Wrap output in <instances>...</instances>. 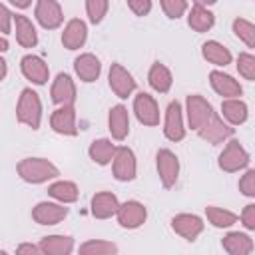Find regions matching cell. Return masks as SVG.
Returning a JSON list of instances; mask_svg holds the SVG:
<instances>
[{"mask_svg": "<svg viewBox=\"0 0 255 255\" xmlns=\"http://www.w3.org/2000/svg\"><path fill=\"white\" fill-rule=\"evenodd\" d=\"M16 169L26 183H44L60 175V169L44 157H26L16 165Z\"/></svg>", "mask_w": 255, "mask_h": 255, "instance_id": "6da1fadb", "label": "cell"}, {"mask_svg": "<svg viewBox=\"0 0 255 255\" xmlns=\"http://www.w3.org/2000/svg\"><path fill=\"white\" fill-rule=\"evenodd\" d=\"M16 118L20 124L38 129L40 128V120H42V102L38 98V94L32 88H24L18 104H16Z\"/></svg>", "mask_w": 255, "mask_h": 255, "instance_id": "7a4b0ae2", "label": "cell"}, {"mask_svg": "<svg viewBox=\"0 0 255 255\" xmlns=\"http://www.w3.org/2000/svg\"><path fill=\"white\" fill-rule=\"evenodd\" d=\"M219 167L227 173H233V171H239L243 167H247L249 163V153L245 151V147L237 141V139H229L227 145L223 147V151L219 153V159H217Z\"/></svg>", "mask_w": 255, "mask_h": 255, "instance_id": "3957f363", "label": "cell"}, {"mask_svg": "<svg viewBox=\"0 0 255 255\" xmlns=\"http://www.w3.org/2000/svg\"><path fill=\"white\" fill-rule=\"evenodd\" d=\"M185 112H187V122H189V128L191 129H199L203 124L209 122V118L215 114L211 104L199 96V94H189L187 100H185Z\"/></svg>", "mask_w": 255, "mask_h": 255, "instance_id": "277c9868", "label": "cell"}, {"mask_svg": "<svg viewBox=\"0 0 255 255\" xmlns=\"http://www.w3.org/2000/svg\"><path fill=\"white\" fill-rule=\"evenodd\" d=\"M116 217H118V223H120L124 229H137V227H141V225L145 223V219H147V209H145L143 203L129 199V201H126V203H120V209H118Z\"/></svg>", "mask_w": 255, "mask_h": 255, "instance_id": "5b68a950", "label": "cell"}, {"mask_svg": "<svg viewBox=\"0 0 255 255\" xmlns=\"http://www.w3.org/2000/svg\"><path fill=\"white\" fill-rule=\"evenodd\" d=\"M197 133H199V137L205 139L207 143L217 145V143H223L225 139H229V137L233 135V128H231L229 122H223L217 114H213V116L209 118V122L203 124V126L197 129Z\"/></svg>", "mask_w": 255, "mask_h": 255, "instance_id": "8992f818", "label": "cell"}, {"mask_svg": "<svg viewBox=\"0 0 255 255\" xmlns=\"http://www.w3.org/2000/svg\"><path fill=\"white\" fill-rule=\"evenodd\" d=\"M112 169H114V177L118 181H131L135 177V171H137L133 151L126 145H120L116 149L114 159H112Z\"/></svg>", "mask_w": 255, "mask_h": 255, "instance_id": "52a82bcc", "label": "cell"}, {"mask_svg": "<svg viewBox=\"0 0 255 255\" xmlns=\"http://www.w3.org/2000/svg\"><path fill=\"white\" fill-rule=\"evenodd\" d=\"M108 80H110V88L112 92L126 100L128 96H131L135 92V80L133 76L122 66V64H112L110 66V74H108Z\"/></svg>", "mask_w": 255, "mask_h": 255, "instance_id": "ba28073f", "label": "cell"}, {"mask_svg": "<svg viewBox=\"0 0 255 255\" xmlns=\"http://www.w3.org/2000/svg\"><path fill=\"white\" fill-rule=\"evenodd\" d=\"M133 112H135V118L139 124L143 126H157L159 124V108H157V102L145 94V92H139L135 98H133Z\"/></svg>", "mask_w": 255, "mask_h": 255, "instance_id": "9c48e42d", "label": "cell"}, {"mask_svg": "<svg viewBox=\"0 0 255 255\" xmlns=\"http://www.w3.org/2000/svg\"><path fill=\"white\" fill-rule=\"evenodd\" d=\"M163 133L169 141H181L185 137V126H183V110L179 102H169L165 110V122H163Z\"/></svg>", "mask_w": 255, "mask_h": 255, "instance_id": "30bf717a", "label": "cell"}, {"mask_svg": "<svg viewBox=\"0 0 255 255\" xmlns=\"http://www.w3.org/2000/svg\"><path fill=\"white\" fill-rule=\"evenodd\" d=\"M171 229L185 241H195L203 231V219L193 213H179L171 217Z\"/></svg>", "mask_w": 255, "mask_h": 255, "instance_id": "8fae6325", "label": "cell"}, {"mask_svg": "<svg viewBox=\"0 0 255 255\" xmlns=\"http://www.w3.org/2000/svg\"><path fill=\"white\" fill-rule=\"evenodd\" d=\"M157 173L163 187H173L179 175V159L171 149H159L157 155Z\"/></svg>", "mask_w": 255, "mask_h": 255, "instance_id": "7c38bea8", "label": "cell"}, {"mask_svg": "<svg viewBox=\"0 0 255 255\" xmlns=\"http://www.w3.org/2000/svg\"><path fill=\"white\" fill-rule=\"evenodd\" d=\"M36 20L46 30H56L64 22L62 8L56 0H38L36 2Z\"/></svg>", "mask_w": 255, "mask_h": 255, "instance_id": "4fadbf2b", "label": "cell"}, {"mask_svg": "<svg viewBox=\"0 0 255 255\" xmlns=\"http://www.w3.org/2000/svg\"><path fill=\"white\" fill-rule=\"evenodd\" d=\"M66 203H52V201H40L34 209H32V219L38 225H56L60 223L66 215H68V207H64Z\"/></svg>", "mask_w": 255, "mask_h": 255, "instance_id": "5bb4252c", "label": "cell"}, {"mask_svg": "<svg viewBox=\"0 0 255 255\" xmlns=\"http://www.w3.org/2000/svg\"><path fill=\"white\" fill-rule=\"evenodd\" d=\"M50 126L56 133L60 135H76V110L74 106H60L58 110L52 112L50 116Z\"/></svg>", "mask_w": 255, "mask_h": 255, "instance_id": "9a60e30c", "label": "cell"}, {"mask_svg": "<svg viewBox=\"0 0 255 255\" xmlns=\"http://www.w3.org/2000/svg\"><path fill=\"white\" fill-rule=\"evenodd\" d=\"M20 70L24 74L26 80H30L32 84H46L48 82V76H50V70H48V64L40 58V56H34V54H28L22 58L20 62Z\"/></svg>", "mask_w": 255, "mask_h": 255, "instance_id": "2e32d148", "label": "cell"}, {"mask_svg": "<svg viewBox=\"0 0 255 255\" xmlns=\"http://www.w3.org/2000/svg\"><path fill=\"white\" fill-rule=\"evenodd\" d=\"M52 102L58 104V106H74L76 102V86H74V80L60 72L52 84Z\"/></svg>", "mask_w": 255, "mask_h": 255, "instance_id": "e0dca14e", "label": "cell"}, {"mask_svg": "<svg viewBox=\"0 0 255 255\" xmlns=\"http://www.w3.org/2000/svg\"><path fill=\"white\" fill-rule=\"evenodd\" d=\"M108 129H110L112 137L118 139V141L128 137V133H129V114H128L126 106L118 104V106H114L110 110V114H108Z\"/></svg>", "mask_w": 255, "mask_h": 255, "instance_id": "ac0fdd59", "label": "cell"}, {"mask_svg": "<svg viewBox=\"0 0 255 255\" xmlns=\"http://www.w3.org/2000/svg\"><path fill=\"white\" fill-rule=\"evenodd\" d=\"M86 38H88V26H86V22L80 20V18H72V20L66 24L64 32H62V44H64V48H68V50H78V48H82V46L86 44Z\"/></svg>", "mask_w": 255, "mask_h": 255, "instance_id": "d6986e66", "label": "cell"}, {"mask_svg": "<svg viewBox=\"0 0 255 255\" xmlns=\"http://www.w3.org/2000/svg\"><path fill=\"white\" fill-rule=\"evenodd\" d=\"M74 70H76V76L90 84V82H96L102 74V64L100 60L94 56V54H80L76 60H74Z\"/></svg>", "mask_w": 255, "mask_h": 255, "instance_id": "ffe728a7", "label": "cell"}, {"mask_svg": "<svg viewBox=\"0 0 255 255\" xmlns=\"http://www.w3.org/2000/svg\"><path fill=\"white\" fill-rule=\"evenodd\" d=\"M209 84H211V88H213L219 96H223V98H239L241 92H243L241 84H239L235 78H231L229 74H223V72H219V70H213V72L209 74Z\"/></svg>", "mask_w": 255, "mask_h": 255, "instance_id": "44dd1931", "label": "cell"}, {"mask_svg": "<svg viewBox=\"0 0 255 255\" xmlns=\"http://www.w3.org/2000/svg\"><path fill=\"white\" fill-rule=\"evenodd\" d=\"M120 209V201L112 191H100L92 197V215L98 219H108L116 215Z\"/></svg>", "mask_w": 255, "mask_h": 255, "instance_id": "7402d4cb", "label": "cell"}, {"mask_svg": "<svg viewBox=\"0 0 255 255\" xmlns=\"http://www.w3.org/2000/svg\"><path fill=\"white\" fill-rule=\"evenodd\" d=\"M38 245L44 255H70L74 251V239L70 235H46Z\"/></svg>", "mask_w": 255, "mask_h": 255, "instance_id": "603a6c76", "label": "cell"}, {"mask_svg": "<svg viewBox=\"0 0 255 255\" xmlns=\"http://www.w3.org/2000/svg\"><path fill=\"white\" fill-rule=\"evenodd\" d=\"M221 247L229 255H249L253 251V239L247 233L231 231L221 239Z\"/></svg>", "mask_w": 255, "mask_h": 255, "instance_id": "cb8c5ba5", "label": "cell"}, {"mask_svg": "<svg viewBox=\"0 0 255 255\" xmlns=\"http://www.w3.org/2000/svg\"><path fill=\"white\" fill-rule=\"evenodd\" d=\"M221 114H223V118H225L231 126H241V124H245V122H247V116H249L247 104L241 102L239 98H225V100L221 102Z\"/></svg>", "mask_w": 255, "mask_h": 255, "instance_id": "d4e9b609", "label": "cell"}, {"mask_svg": "<svg viewBox=\"0 0 255 255\" xmlns=\"http://www.w3.org/2000/svg\"><path fill=\"white\" fill-rule=\"evenodd\" d=\"M14 28H16V40L22 48H34L38 44V32L26 16L16 14L14 16Z\"/></svg>", "mask_w": 255, "mask_h": 255, "instance_id": "484cf974", "label": "cell"}, {"mask_svg": "<svg viewBox=\"0 0 255 255\" xmlns=\"http://www.w3.org/2000/svg\"><path fill=\"white\" fill-rule=\"evenodd\" d=\"M201 56H203L209 64H213V66H227V64H231V52H229L223 44H219L217 40H207V42H203V46H201Z\"/></svg>", "mask_w": 255, "mask_h": 255, "instance_id": "4316f807", "label": "cell"}, {"mask_svg": "<svg viewBox=\"0 0 255 255\" xmlns=\"http://www.w3.org/2000/svg\"><path fill=\"white\" fill-rule=\"evenodd\" d=\"M147 82L149 86L159 92V94H167L171 84H173V78H171V72L167 70V66H163L161 62H155L151 64L149 68V74H147Z\"/></svg>", "mask_w": 255, "mask_h": 255, "instance_id": "83f0119b", "label": "cell"}, {"mask_svg": "<svg viewBox=\"0 0 255 255\" xmlns=\"http://www.w3.org/2000/svg\"><path fill=\"white\" fill-rule=\"evenodd\" d=\"M187 24H189V28L195 30V32H207V30L213 28V24H215V16H213V12L207 10V6H199V4H195V6L189 10Z\"/></svg>", "mask_w": 255, "mask_h": 255, "instance_id": "f1b7e54d", "label": "cell"}, {"mask_svg": "<svg viewBox=\"0 0 255 255\" xmlns=\"http://www.w3.org/2000/svg\"><path fill=\"white\" fill-rule=\"evenodd\" d=\"M116 149H118V147H116L110 139L102 137V139H94V141H92L88 153H90L92 161H96L98 165H108V163L114 159Z\"/></svg>", "mask_w": 255, "mask_h": 255, "instance_id": "f546056e", "label": "cell"}, {"mask_svg": "<svg viewBox=\"0 0 255 255\" xmlns=\"http://www.w3.org/2000/svg\"><path fill=\"white\" fill-rule=\"evenodd\" d=\"M48 195L54 197L56 201H62V203H74L78 199L80 191H78V185L74 181L60 179V181H54L48 187Z\"/></svg>", "mask_w": 255, "mask_h": 255, "instance_id": "4dcf8cb0", "label": "cell"}, {"mask_svg": "<svg viewBox=\"0 0 255 255\" xmlns=\"http://www.w3.org/2000/svg\"><path fill=\"white\" fill-rule=\"evenodd\" d=\"M205 215H207V221L217 229H225V227H231L233 223H237V215L233 211L217 207V205H207Z\"/></svg>", "mask_w": 255, "mask_h": 255, "instance_id": "1f68e13d", "label": "cell"}, {"mask_svg": "<svg viewBox=\"0 0 255 255\" xmlns=\"http://www.w3.org/2000/svg\"><path fill=\"white\" fill-rule=\"evenodd\" d=\"M233 34L247 46L255 50V24L245 20V18H235L233 20Z\"/></svg>", "mask_w": 255, "mask_h": 255, "instance_id": "d6a6232c", "label": "cell"}, {"mask_svg": "<svg viewBox=\"0 0 255 255\" xmlns=\"http://www.w3.org/2000/svg\"><path fill=\"white\" fill-rule=\"evenodd\" d=\"M82 255H110L118 253V245L112 241H102V239H90L84 245H80Z\"/></svg>", "mask_w": 255, "mask_h": 255, "instance_id": "836d02e7", "label": "cell"}, {"mask_svg": "<svg viewBox=\"0 0 255 255\" xmlns=\"http://www.w3.org/2000/svg\"><path fill=\"white\" fill-rule=\"evenodd\" d=\"M237 72L249 80V82H255V56L249 54V52H241L237 56Z\"/></svg>", "mask_w": 255, "mask_h": 255, "instance_id": "e575fe53", "label": "cell"}, {"mask_svg": "<svg viewBox=\"0 0 255 255\" xmlns=\"http://www.w3.org/2000/svg\"><path fill=\"white\" fill-rule=\"evenodd\" d=\"M86 12L92 24H100L108 12V0H86Z\"/></svg>", "mask_w": 255, "mask_h": 255, "instance_id": "d590c367", "label": "cell"}, {"mask_svg": "<svg viewBox=\"0 0 255 255\" xmlns=\"http://www.w3.org/2000/svg\"><path fill=\"white\" fill-rule=\"evenodd\" d=\"M159 2H161V8H163L165 16L171 18V20L181 18L187 10V0H159Z\"/></svg>", "mask_w": 255, "mask_h": 255, "instance_id": "8d00e7d4", "label": "cell"}, {"mask_svg": "<svg viewBox=\"0 0 255 255\" xmlns=\"http://www.w3.org/2000/svg\"><path fill=\"white\" fill-rule=\"evenodd\" d=\"M239 191L247 197H255V169H247L239 179Z\"/></svg>", "mask_w": 255, "mask_h": 255, "instance_id": "74e56055", "label": "cell"}, {"mask_svg": "<svg viewBox=\"0 0 255 255\" xmlns=\"http://www.w3.org/2000/svg\"><path fill=\"white\" fill-rule=\"evenodd\" d=\"M126 2L135 16H147L151 10V0H126Z\"/></svg>", "mask_w": 255, "mask_h": 255, "instance_id": "f35d334b", "label": "cell"}, {"mask_svg": "<svg viewBox=\"0 0 255 255\" xmlns=\"http://www.w3.org/2000/svg\"><path fill=\"white\" fill-rule=\"evenodd\" d=\"M241 223H243L245 229L255 231V203L245 205V209H243V213H241Z\"/></svg>", "mask_w": 255, "mask_h": 255, "instance_id": "ab89813d", "label": "cell"}, {"mask_svg": "<svg viewBox=\"0 0 255 255\" xmlns=\"http://www.w3.org/2000/svg\"><path fill=\"white\" fill-rule=\"evenodd\" d=\"M0 18H2V36H8L10 34V24H12L14 16H12V12L8 10L6 4L0 6Z\"/></svg>", "mask_w": 255, "mask_h": 255, "instance_id": "60d3db41", "label": "cell"}, {"mask_svg": "<svg viewBox=\"0 0 255 255\" xmlns=\"http://www.w3.org/2000/svg\"><path fill=\"white\" fill-rule=\"evenodd\" d=\"M16 253H18V255H24V253H30V255H38V253H42V249H40V245L22 243V245H18V247H16Z\"/></svg>", "mask_w": 255, "mask_h": 255, "instance_id": "b9f144b4", "label": "cell"}, {"mask_svg": "<svg viewBox=\"0 0 255 255\" xmlns=\"http://www.w3.org/2000/svg\"><path fill=\"white\" fill-rule=\"evenodd\" d=\"M6 2H10L12 6H16V8H28L30 4H32V0H6Z\"/></svg>", "mask_w": 255, "mask_h": 255, "instance_id": "7bdbcfd3", "label": "cell"}, {"mask_svg": "<svg viewBox=\"0 0 255 255\" xmlns=\"http://www.w3.org/2000/svg\"><path fill=\"white\" fill-rule=\"evenodd\" d=\"M195 4H199V6H211V4H215L217 0H193Z\"/></svg>", "mask_w": 255, "mask_h": 255, "instance_id": "ee69618b", "label": "cell"}, {"mask_svg": "<svg viewBox=\"0 0 255 255\" xmlns=\"http://www.w3.org/2000/svg\"><path fill=\"white\" fill-rule=\"evenodd\" d=\"M0 50H2V52L8 50V40H6V36H2V40H0Z\"/></svg>", "mask_w": 255, "mask_h": 255, "instance_id": "f6af8a7d", "label": "cell"}, {"mask_svg": "<svg viewBox=\"0 0 255 255\" xmlns=\"http://www.w3.org/2000/svg\"><path fill=\"white\" fill-rule=\"evenodd\" d=\"M0 64H2V80H4L6 78V72H8V66H6V60L4 58L0 60Z\"/></svg>", "mask_w": 255, "mask_h": 255, "instance_id": "bcb514c9", "label": "cell"}, {"mask_svg": "<svg viewBox=\"0 0 255 255\" xmlns=\"http://www.w3.org/2000/svg\"><path fill=\"white\" fill-rule=\"evenodd\" d=\"M253 2H255V0H253Z\"/></svg>", "mask_w": 255, "mask_h": 255, "instance_id": "7dc6e473", "label": "cell"}]
</instances>
